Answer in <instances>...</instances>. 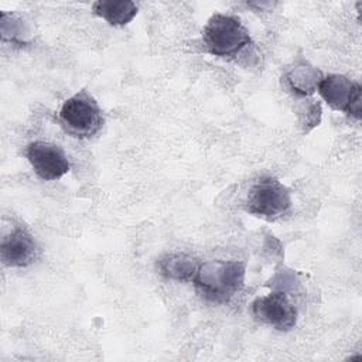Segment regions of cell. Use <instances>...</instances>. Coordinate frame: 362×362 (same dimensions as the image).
Segmentation results:
<instances>
[{
	"label": "cell",
	"instance_id": "1",
	"mask_svg": "<svg viewBox=\"0 0 362 362\" xmlns=\"http://www.w3.org/2000/svg\"><path fill=\"white\" fill-rule=\"evenodd\" d=\"M192 283L204 300L225 304L243 288L245 263L238 260H209L199 263Z\"/></svg>",
	"mask_w": 362,
	"mask_h": 362
},
{
	"label": "cell",
	"instance_id": "2",
	"mask_svg": "<svg viewBox=\"0 0 362 362\" xmlns=\"http://www.w3.org/2000/svg\"><path fill=\"white\" fill-rule=\"evenodd\" d=\"M202 44L211 55L233 58L252 44V38L238 17L216 13L202 30Z\"/></svg>",
	"mask_w": 362,
	"mask_h": 362
},
{
	"label": "cell",
	"instance_id": "3",
	"mask_svg": "<svg viewBox=\"0 0 362 362\" xmlns=\"http://www.w3.org/2000/svg\"><path fill=\"white\" fill-rule=\"evenodd\" d=\"M58 119L62 129L76 139L92 137L103 126L102 110L86 90L68 98L61 106Z\"/></svg>",
	"mask_w": 362,
	"mask_h": 362
},
{
	"label": "cell",
	"instance_id": "4",
	"mask_svg": "<svg viewBox=\"0 0 362 362\" xmlns=\"http://www.w3.org/2000/svg\"><path fill=\"white\" fill-rule=\"evenodd\" d=\"M291 208V195L286 185L274 177H262L249 189L245 209L255 216L274 221Z\"/></svg>",
	"mask_w": 362,
	"mask_h": 362
},
{
	"label": "cell",
	"instance_id": "5",
	"mask_svg": "<svg viewBox=\"0 0 362 362\" xmlns=\"http://www.w3.org/2000/svg\"><path fill=\"white\" fill-rule=\"evenodd\" d=\"M317 90L332 109L345 112L346 115L359 120L362 88L358 82H354L344 75L331 74L321 78Z\"/></svg>",
	"mask_w": 362,
	"mask_h": 362
},
{
	"label": "cell",
	"instance_id": "6",
	"mask_svg": "<svg viewBox=\"0 0 362 362\" xmlns=\"http://www.w3.org/2000/svg\"><path fill=\"white\" fill-rule=\"evenodd\" d=\"M253 317L279 331H290L297 322V310L286 293L273 291L252 303Z\"/></svg>",
	"mask_w": 362,
	"mask_h": 362
},
{
	"label": "cell",
	"instance_id": "7",
	"mask_svg": "<svg viewBox=\"0 0 362 362\" xmlns=\"http://www.w3.org/2000/svg\"><path fill=\"white\" fill-rule=\"evenodd\" d=\"M25 157L34 173L45 180L54 181L64 177L71 170V163L64 150L48 141H33L27 146Z\"/></svg>",
	"mask_w": 362,
	"mask_h": 362
},
{
	"label": "cell",
	"instance_id": "8",
	"mask_svg": "<svg viewBox=\"0 0 362 362\" xmlns=\"http://www.w3.org/2000/svg\"><path fill=\"white\" fill-rule=\"evenodd\" d=\"M38 246L34 238L23 226H16L4 235L0 243L1 262L10 267H27L38 257Z\"/></svg>",
	"mask_w": 362,
	"mask_h": 362
},
{
	"label": "cell",
	"instance_id": "9",
	"mask_svg": "<svg viewBox=\"0 0 362 362\" xmlns=\"http://www.w3.org/2000/svg\"><path fill=\"white\" fill-rule=\"evenodd\" d=\"M321 71L308 62H297L284 75V82L291 92L298 96H310L317 90L321 81Z\"/></svg>",
	"mask_w": 362,
	"mask_h": 362
},
{
	"label": "cell",
	"instance_id": "10",
	"mask_svg": "<svg viewBox=\"0 0 362 362\" xmlns=\"http://www.w3.org/2000/svg\"><path fill=\"white\" fill-rule=\"evenodd\" d=\"M199 262L185 253H171L157 262L160 274L178 281H191L198 270Z\"/></svg>",
	"mask_w": 362,
	"mask_h": 362
},
{
	"label": "cell",
	"instance_id": "11",
	"mask_svg": "<svg viewBox=\"0 0 362 362\" xmlns=\"http://www.w3.org/2000/svg\"><path fill=\"white\" fill-rule=\"evenodd\" d=\"M92 10L110 25L120 27L129 24L136 17L139 7L130 0H99L92 4Z\"/></svg>",
	"mask_w": 362,
	"mask_h": 362
},
{
	"label": "cell",
	"instance_id": "12",
	"mask_svg": "<svg viewBox=\"0 0 362 362\" xmlns=\"http://www.w3.org/2000/svg\"><path fill=\"white\" fill-rule=\"evenodd\" d=\"M10 17V23L8 20L1 14V37L3 40H10V41H23V37L25 34L24 25L21 23V20L8 16Z\"/></svg>",
	"mask_w": 362,
	"mask_h": 362
},
{
	"label": "cell",
	"instance_id": "13",
	"mask_svg": "<svg viewBox=\"0 0 362 362\" xmlns=\"http://www.w3.org/2000/svg\"><path fill=\"white\" fill-rule=\"evenodd\" d=\"M320 119H321V106H320V103L311 100V103L308 106H305V115L301 119V124H303L304 130L308 132L313 127L318 126Z\"/></svg>",
	"mask_w": 362,
	"mask_h": 362
}]
</instances>
